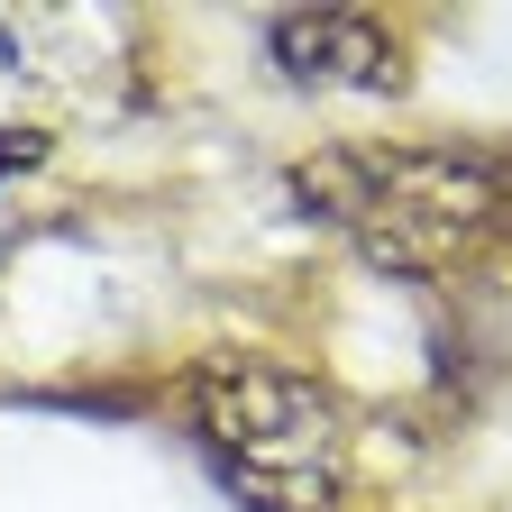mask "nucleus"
Returning a JSON list of instances; mask_svg holds the SVG:
<instances>
[{
    "mask_svg": "<svg viewBox=\"0 0 512 512\" xmlns=\"http://www.w3.org/2000/svg\"><path fill=\"white\" fill-rule=\"evenodd\" d=\"M302 202L394 275H448L494 220V165L467 147H330L302 165Z\"/></svg>",
    "mask_w": 512,
    "mask_h": 512,
    "instance_id": "obj_1",
    "label": "nucleus"
},
{
    "mask_svg": "<svg viewBox=\"0 0 512 512\" xmlns=\"http://www.w3.org/2000/svg\"><path fill=\"white\" fill-rule=\"evenodd\" d=\"M192 439L211 448V476L247 512H330L348 421L302 366L275 357H211L192 375Z\"/></svg>",
    "mask_w": 512,
    "mask_h": 512,
    "instance_id": "obj_2",
    "label": "nucleus"
},
{
    "mask_svg": "<svg viewBox=\"0 0 512 512\" xmlns=\"http://www.w3.org/2000/svg\"><path fill=\"white\" fill-rule=\"evenodd\" d=\"M266 55L311 92H394L403 83V46L375 10H284L266 28Z\"/></svg>",
    "mask_w": 512,
    "mask_h": 512,
    "instance_id": "obj_3",
    "label": "nucleus"
}]
</instances>
